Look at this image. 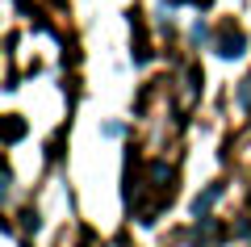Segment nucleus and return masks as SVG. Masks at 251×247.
Wrapping results in <instances>:
<instances>
[{
  "label": "nucleus",
  "mask_w": 251,
  "mask_h": 247,
  "mask_svg": "<svg viewBox=\"0 0 251 247\" xmlns=\"http://www.w3.org/2000/svg\"><path fill=\"white\" fill-rule=\"evenodd\" d=\"M243 46H247V42H243L239 29H222V38H218V55H222V59H239Z\"/></svg>",
  "instance_id": "obj_1"
},
{
  "label": "nucleus",
  "mask_w": 251,
  "mask_h": 247,
  "mask_svg": "<svg viewBox=\"0 0 251 247\" xmlns=\"http://www.w3.org/2000/svg\"><path fill=\"white\" fill-rule=\"evenodd\" d=\"M218 197H222V185H209V189H205V197H197V201H193V214H197V218H205L209 205H214Z\"/></svg>",
  "instance_id": "obj_2"
},
{
  "label": "nucleus",
  "mask_w": 251,
  "mask_h": 247,
  "mask_svg": "<svg viewBox=\"0 0 251 247\" xmlns=\"http://www.w3.org/2000/svg\"><path fill=\"white\" fill-rule=\"evenodd\" d=\"M239 105H243V109H251V76L239 84Z\"/></svg>",
  "instance_id": "obj_3"
}]
</instances>
